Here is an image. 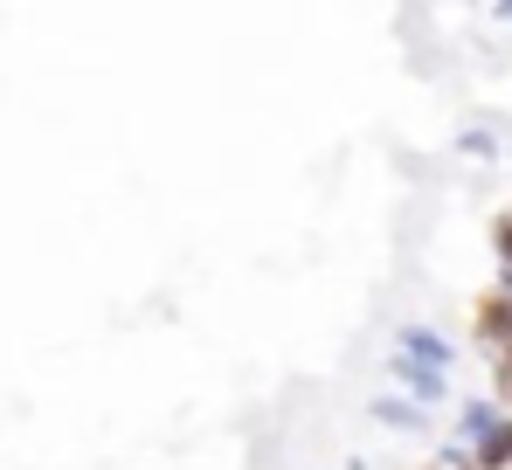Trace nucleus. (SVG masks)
<instances>
[{
  "instance_id": "423d86ee",
  "label": "nucleus",
  "mask_w": 512,
  "mask_h": 470,
  "mask_svg": "<svg viewBox=\"0 0 512 470\" xmlns=\"http://www.w3.org/2000/svg\"><path fill=\"white\" fill-rule=\"evenodd\" d=\"M457 153H464V159H499L506 146H499L492 125H471V132H457Z\"/></svg>"
},
{
  "instance_id": "0eeeda50",
  "label": "nucleus",
  "mask_w": 512,
  "mask_h": 470,
  "mask_svg": "<svg viewBox=\"0 0 512 470\" xmlns=\"http://www.w3.org/2000/svg\"><path fill=\"white\" fill-rule=\"evenodd\" d=\"M492 249H499V298H512V215L492 222Z\"/></svg>"
},
{
  "instance_id": "20e7f679",
  "label": "nucleus",
  "mask_w": 512,
  "mask_h": 470,
  "mask_svg": "<svg viewBox=\"0 0 512 470\" xmlns=\"http://www.w3.org/2000/svg\"><path fill=\"white\" fill-rule=\"evenodd\" d=\"M367 415H374V422H381V429H409V436H423L429 429V408H416V401H409V394H374V401H367Z\"/></svg>"
},
{
  "instance_id": "6e6552de",
  "label": "nucleus",
  "mask_w": 512,
  "mask_h": 470,
  "mask_svg": "<svg viewBox=\"0 0 512 470\" xmlns=\"http://www.w3.org/2000/svg\"><path fill=\"white\" fill-rule=\"evenodd\" d=\"M492 381H499V401L512 408V346H506V353H492Z\"/></svg>"
},
{
  "instance_id": "9d476101",
  "label": "nucleus",
  "mask_w": 512,
  "mask_h": 470,
  "mask_svg": "<svg viewBox=\"0 0 512 470\" xmlns=\"http://www.w3.org/2000/svg\"><path fill=\"white\" fill-rule=\"evenodd\" d=\"M492 21H506V28H512V0H492Z\"/></svg>"
},
{
  "instance_id": "9b49d317",
  "label": "nucleus",
  "mask_w": 512,
  "mask_h": 470,
  "mask_svg": "<svg viewBox=\"0 0 512 470\" xmlns=\"http://www.w3.org/2000/svg\"><path fill=\"white\" fill-rule=\"evenodd\" d=\"M346 470H367V464H360V457H353V464H346Z\"/></svg>"
},
{
  "instance_id": "f257e3e1",
  "label": "nucleus",
  "mask_w": 512,
  "mask_h": 470,
  "mask_svg": "<svg viewBox=\"0 0 512 470\" xmlns=\"http://www.w3.org/2000/svg\"><path fill=\"white\" fill-rule=\"evenodd\" d=\"M457 443L471 450L478 470H512V408L499 401V394L457 401Z\"/></svg>"
},
{
  "instance_id": "7ed1b4c3",
  "label": "nucleus",
  "mask_w": 512,
  "mask_h": 470,
  "mask_svg": "<svg viewBox=\"0 0 512 470\" xmlns=\"http://www.w3.org/2000/svg\"><path fill=\"white\" fill-rule=\"evenodd\" d=\"M388 374H395V394H409L429 415L450 401V374H436V367H416V360H395V353H388Z\"/></svg>"
},
{
  "instance_id": "39448f33",
  "label": "nucleus",
  "mask_w": 512,
  "mask_h": 470,
  "mask_svg": "<svg viewBox=\"0 0 512 470\" xmlns=\"http://www.w3.org/2000/svg\"><path fill=\"white\" fill-rule=\"evenodd\" d=\"M478 325H485V346H492V353H506V346H512V298L492 291V298H485V312H478Z\"/></svg>"
},
{
  "instance_id": "1a4fd4ad",
  "label": "nucleus",
  "mask_w": 512,
  "mask_h": 470,
  "mask_svg": "<svg viewBox=\"0 0 512 470\" xmlns=\"http://www.w3.org/2000/svg\"><path fill=\"white\" fill-rule=\"evenodd\" d=\"M443 470H478V464H471V450L457 443V450H443Z\"/></svg>"
},
{
  "instance_id": "f03ea898",
  "label": "nucleus",
  "mask_w": 512,
  "mask_h": 470,
  "mask_svg": "<svg viewBox=\"0 0 512 470\" xmlns=\"http://www.w3.org/2000/svg\"><path fill=\"white\" fill-rule=\"evenodd\" d=\"M395 360H416V367H436V374H450V367H457V339L416 318V325H402V332H395Z\"/></svg>"
}]
</instances>
